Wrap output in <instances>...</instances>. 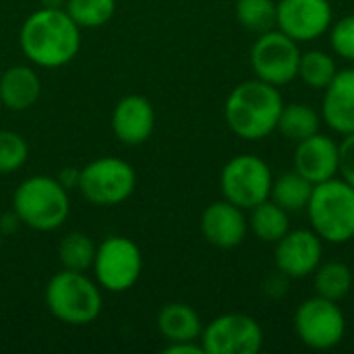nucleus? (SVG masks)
I'll list each match as a JSON object with an SVG mask.
<instances>
[{"instance_id":"obj_1","label":"nucleus","mask_w":354,"mask_h":354,"mask_svg":"<svg viewBox=\"0 0 354 354\" xmlns=\"http://www.w3.org/2000/svg\"><path fill=\"white\" fill-rule=\"evenodd\" d=\"M19 44L27 60L41 68H58L68 64L81 48V27L64 8H48L31 12L19 31Z\"/></svg>"},{"instance_id":"obj_13","label":"nucleus","mask_w":354,"mask_h":354,"mask_svg":"<svg viewBox=\"0 0 354 354\" xmlns=\"http://www.w3.org/2000/svg\"><path fill=\"white\" fill-rule=\"evenodd\" d=\"M276 268L286 278H307L311 276L324 259V241L311 228L288 230L276 243Z\"/></svg>"},{"instance_id":"obj_2","label":"nucleus","mask_w":354,"mask_h":354,"mask_svg":"<svg viewBox=\"0 0 354 354\" xmlns=\"http://www.w3.org/2000/svg\"><path fill=\"white\" fill-rule=\"evenodd\" d=\"M284 100L276 85L261 79L239 83L226 97L224 118L234 135L247 141H261L270 137L282 112Z\"/></svg>"},{"instance_id":"obj_25","label":"nucleus","mask_w":354,"mask_h":354,"mask_svg":"<svg viewBox=\"0 0 354 354\" xmlns=\"http://www.w3.org/2000/svg\"><path fill=\"white\" fill-rule=\"evenodd\" d=\"M95 245L83 232H68L58 245V259L64 270L85 272L93 266L95 259Z\"/></svg>"},{"instance_id":"obj_21","label":"nucleus","mask_w":354,"mask_h":354,"mask_svg":"<svg viewBox=\"0 0 354 354\" xmlns=\"http://www.w3.org/2000/svg\"><path fill=\"white\" fill-rule=\"evenodd\" d=\"M322 127V116L307 104L295 102V104H284L280 118H278V127L276 131L286 137L288 141H305L307 137L319 133Z\"/></svg>"},{"instance_id":"obj_33","label":"nucleus","mask_w":354,"mask_h":354,"mask_svg":"<svg viewBox=\"0 0 354 354\" xmlns=\"http://www.w3.org/2000/svg\"><path fill=\"white\" fill-rule=\"evenodd\" d=\"M66 0H41V6H48V8H64Z\"/></svg>"},{"instance_id":"obj_12","label":"nucleus","mask_w":354,"mask_h":354,"mask_svg":"<svg viewBox=\"0 0 354 354\" xmlns=\"http://www.w3.org/2000/svg\"><path fill=\"white\" fill-rule=\"evenodd\" d=\"M334 8L330 0H278L276 27L295 41H315L330 31Z\"/></svg>"},{"instance_id":"obj_14","label":"nucleus","mask_w":354,"mask_h":354,"mask_svg":"<svg viewBox=\"0 0 354 354\" xmlns=\"http://www.w3.org/2000/svg\"><path fill=\"white\" fill-rule=\"evenodd\" d=\"M201 234L203 239L218 249H234L239 247L249 230V220L245 218V209L222 199L209 203L201 214Z\"/></svg>"},{"instance_id":"obj_17","label":"nucleus","mask_w":354,"mask_h":354,"mask_svg":"<svg viewBox=\"0 0 354 354\" xmlns=\"http://www.w3.org/2000/svg\"><path fill=\"white\" fill-rule=\"evenodd\" d=\"M322 116L342 137L354 133V68L338 71L334 81L324 89Z\"/></svg>"},{"instance_id":"obj_26","label":"nucleus","mask_w":354,"mask_h":354,"mask_svg":"<svg viewBox=\"0 0 354 354\" xmlns=\"http://www.w3.org/2000/svg\"><path fill=\"white\" fill-rule=\"evenodd\" d=\"M278 2L276 0H236L239 23L253 33H266L276 29Z\"/></svg>"},{"instance_id":"obj_30","label":"nucleus","mask_w":354,"mask_h":354,"mask_svg":"<svg viewBox=\"0 0 354 354\" xmlns=\"http://www.w3.org/2000/svg\"><path fill=\"white\" fill-rule=\"evenodd\" d=\"M340 178H344L351 187H354V133L344 135L340 141Z\"/></svg>"},{"instance_id":"obj_3","label":"nucleus","mask_w":354,"mask_h":354,"mask_svg":"<svg viewBox=\"0 0 354 354\" xmlns=\"http://www.w3.org/2000/svg\"><path fill=\"white\" fill-rule=\"evenodd\" d=\"M307 214L313 230L324 243L344 245L354 239V187L344 178L313 185Z\"/></svg>"},{"instance_id":"obj_20","label":"nucleus","mask_w":354,"mask_h":354,"mask_svg":"<svg viewBox=\"0 0 354 354\" xmlns=\"http://www.w3.org/2000/svg\"><path fill=\"white\" fill-rule=\"evenodd\" d=\"M249 212V228L263 243L276 245L290 230V214L272 199H266Z\"/></svg>"},{"instance_id":"obj_6","label":"nucleus","mask_w":354,"mask_h":354,"mask_svg":"<svg viewBox=\"0 0 354 354\" xmlns=\"http://www.w3.org/2000/svg\"><path fill=\"white\" fill-rule=\"evenodd\" d=\"M274 174L266 160L253 153H241L226 162L220 174V189L226 201L249 212L270 199Z\"/></svg>"},{"instance_id":"obj_8","label":"nucleus","mask_w":354,"mask_h":354,"mask_svg":"<svg viewBox=\"0 0 354 354\" xmlns=\"http://www.w3.org/2000/svg\"><path fill=\"white\" fill-rule=\"evenodd\" d=\"M249 60L257 79L282 87L295 81L299 75L301 48L299 41L276 27L257 35L251 46Z\"/></svg>"},{"instance_id":"obj_32","label":"nucleus","mask_w":354,"mask_h":354,"mask_svg":"<svg viewBox=\"0 0 354 354\" xmlns=\"http://www.w3.org/2000/svg\"><path fill=\"white\" fill-rule=\"evenodd\" d=\"M79 174H81V170H77V168H64L62 172H60V176H58V183L68 191V189H77L79 187Z\"/></svg>"},{"instance_id":"obj_9","label":"nucleus","mask_w":354,"mask_h":354,"mask_svg":"<svg viewBox=\"0 0 354 354\" xmlns=\"http://www.w3.org/2000/svg\"><path fill=\"white\" fill-rule=\"evenodd\" d=\"M295 332L299 340L313 351L338 346L346 334V317L336 301L315 295L299 305L295 313Z\"/></svg>"},{"instance_id":"obj_29","label":"nucleus","mask_w":354,"mask_h":354,"mask_svg":"<svg viewBox=\"0 0 354 354\" xmlns=\"http://www.w3.org/2000/svg\"><path fill=\"white\" fill-rule=\"evenodd\" d=\"M328 33L336 56L354 62V15H346L334 21Z\"/></svg>"},{"instance_id":"obj_34","label":"nucleus","mask_w":354,"mask_h":354,"mask_svg":"<svg viewBox=\"0 0 354 354\" xmlns=\"http://www.w3.org/2000/svg\"><path fill=\"white\" fill-rule=\"evenodd\" d=\"M0 234H2V232H0ZM0 247H2V236H0Z\"/></svg>"},{"instance_id":"obj_22","label":"nucleus","mask_w":354,"mask_h":354,"mask_svg":"<svg viewBox=\"0 0 354 354\" xmlns=\"http://www.w3.org/2000/svg\"><path fill=\"white\" fill-rule=\"evenodd\" d=\"M311 193H313V183H309L297 170H292V172H282L280 176L274 178L270 199L280 207H284L288 214H299L307 209Z\"/></svg>"},{"instance_id":"obj_31","label":"nucleus","mask_w":354,"mask_h":354,"mask_svg":"<svg viewBox=\"0 0 354 354\" xmlns=\"http://www.w3.org/2000/svg\"><path fill=\"white\" fill-rule=\"evenodd\" d=\"M166 354H205L203 346L197 342V340H185V342H168L166 348H164Z\"/></svg>"},{"instance_id":"obj_15","label":"nucleus","mask_w":354,"mask_h":354,"mask_svg":"<svg viewBox=\"0 0 354 354\" xmlns=\"http://www.w3.org/2000/svg\"><path fill=\"white\" fill-rule=\"evenodd\" d=\"M295 170L313 185L338 176L340 143L322 133H315L305 141H299L295 151Z\"/></svg>"},{"instance_id":"obj_5","label":"nucleus","mask_w":354,"mask_h":354,"mask_svg":"<svg viewBox=\"0 0 354 354\" xmlns=\"http://www.w3.org/2000/svg\"><path fill=\"white\" fill-rule=\"evenodd\" d=\"M48 311L66 326H87L102 313V292L83 272L62 270L46 284Z\"/></svg>"},{"instance_id":"obj_23","label":"nucleus","mask_w":354,"mask_h":354,"mask_svg":"<svg viewBox=\"0 0 354 354\" xmlns=\"http://www.w3.org/2000/svg\"><path fill=\"white\" fill-rule=\"evenodd\" d=\"M353 270L342 261H322L313 272L315 292L324 299L340 303L353 288Z\"/></svg>"},{"instance_id":"obj_24","label":"nucleus","mask_w":354,"mask_h":354,"mask_svg":"<svg viewBox=\"0 0 354 354\" xmlns=\"http://www.w3.org/2000/svg\"><path fill=\"white\" fill-rule=\"evenodd\" d=\"M338 75V64L336 58L324 50H307L301 52V60H299V79L311 87V89H326L334 77Z\"/></svg>"},{"instance_id":"obj_27","label":"nucleus","mask_w":354,"mask_h":354,"mask_svg":"<svg viewBox=\"0 0 354 354\" xmlns=\"http://www.w3.org/2000/svg\"><path fill=\"white\" fill-rule=\"evenodd\" d=\"M64 10L81 29H95L114 17L116 0H66Z\"/></svg>"},{"instance_id":"obj_16","label":"nucleus","mask_w":354,"mask_h":354,"mask_svg":"<svg viewBox=\"0 0 354 354\" xmlns=\"http://www.w3.org/2000/svg\"><path fill=\"white\" fill-rule=\"evenodd\" d=\"M156 129V112L147 97L124 95L112 110V131L124 145L145 143Z\"/></svg>"},{"instance_id":"obj_18","label":"nucleus","mask_w":354,"mask_h":354,"mask_svg":"<svg viewBox=\"0 0 354 354\" xmlns=\"http://www.w3.org/2000/svg\"><path fill=\"white\" fill-rule=\"evenodd\" d=\"M41 93V81L31 66L15 64L0 77V102L15 112L31 108Z\"/></svg>"},{"instance_id":"obj_19","label":"nucleus","mask_w":354,"mask_h":354,"mask_svg":"<svg viewBox=\"0 0 354 354\" xmlns=\"http://www.w3.org/2000/svg\"><path fill=\"white\" fill-rule=\"evenodd\" d=\"M158 330L168 342L199 340L203 324L199 313L185 303H168L158 313Z\"/></svg>"},{"instance_id":"obj_11","label":"nucleus","mask_w":354,"mask_h":354,"mask_svg":"<svg viewBox=\"0 0 354 354\" xmlns=\"http://www.w3.org/2000/svg\"><path fill=\"white\" fill-rule=\"evenodd\" d=\"M199 340L205 354H257L263 346V330L251 315L226 313L209 322Z\"/></svg>"},{"instance_id":"obj_10","label":"nucleus","mask_w":354,"mask_h":354,"mask_svg":"<svg viewBox=\"0 0 354 354\" xmlns=\"http://www.w3.org/2000/svg\"><path fill=\"white\" fill-rule=\"evenodd\" d=\"M91 270L102 288L110 292H127L141 276V249L127 236H108L95 249Z\"/></svg>"},{"instance_id":"obj_4","label":"nucleus","mask_w":354,"mask_h":354,"mask_svg":"<svg viewBox=\"0 0 354 354\" xmlns=\"http://www.w3.org/2000/svg\"><path fill=\"white\" fill-rule=\"evenodd\" d=\"M12 212L19 222L37 232L60 228L71 212L68 191L50 176H31L23 180L12 195Z\"/></svg>"},{"instance_id":"obj_7","label":"nucleus","mask_w":354,"mask_h":354,"mask_svg":"<svg viewBox=\"0 0 354 354\" xmlns=\"http://www.w3.org/2000/svg\"><path fill=\"white\" fill-rule=\"evenodd\" d=\"M137 187L135 168L120 158H97L81 168L79 191L93 205H118L127 201Z\"/></svg>"},{"instance_id":"obj_28","label":"nucleus","mask_w":354,"mask_h":354,"mask_svg":"<svg viewBox=\"0 0 354 354\" xmlns=\"http://www.w3.org/2000/svg\"><path fill=\"white\" fill-rule=\"evenodd\" d=\"M29 156L27 141L15 131H0V174L19 170Z\"/></svg>"}]
</instances>
